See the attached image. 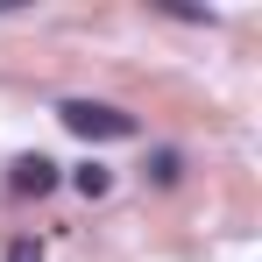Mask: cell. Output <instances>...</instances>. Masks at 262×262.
Instances as JSON below:
<instances>
[{
  "mask_svg": "<svg viewBox=\"0 0 262 262\" xmlns=\"http://www.w3.org/2000/svg\"><path fill=\"white\" fill-rule=\"evenodd\" d=\"M7 262H43V241H29V234H21V241H7Z\"/></svg>",
  "mask_w": 262,
  "mask_h": 262,
  "instance_id": "obj_5",
  "label": "cell"
},
{
  "mask_svg": "<svg viewBox=\"0 0 262 262\" xmlns=\"http://www.w3.org/2000/svg\"><path fill=\"white\" fill-rule=\"evenodd\" d=\"M177 170H184V163H177V149H163V156L149 163V177H156V184H177Z\"/></svg>",
  "mask_w": 262,
  "mask_h": 262,
  "instance_id": "obj_4",
  "label": "cell"
},
{
  "mask_svg": "<svg viewBox=\"0 0 262 262\" xmlns=\"http://www.w3.org/2000/svg\"><path fill=\"white\" fill-rule=\"evenodd\" d=\"M50 184H57V163L50 156H14V170H7V191L14 199H43Z\"/></svg>",
  "mask_w": 262,
  "mask_h": 262,
  "instance_id": "obj_2",
  "label": "cell"
},
{
  "mask_svg": "<svg viewBox=\"0 0 262 262\" xmlns=\"http://www.w3.org/2000/svg\"><path fill=\"white\" fill-rule=\"evenodd\" d=\"M71 184H78L85 199H106V191H114V170H106V163H85V170L71 177Z\"/></svg>",
  "mask_w": 262,
  "mask_h": 262,
  "instance_id": "obj_3",
  "label": "cell"
},
{
  "mask_svg": "<svg viewBox=\"0 0 262 262\" xmlns=\"http://www.w3.org/2000/svg\"><path fill=\"white\" fill-rule=\"evenodd\" d=\"M57 121L78 135V142H135V114L106 106V99H64Z\"/></svg>",
  "mask_w": 262,
  "mask_h": 262,
  "instance_id": "obj_1",
  "label": "cell"
}]
</instances>
